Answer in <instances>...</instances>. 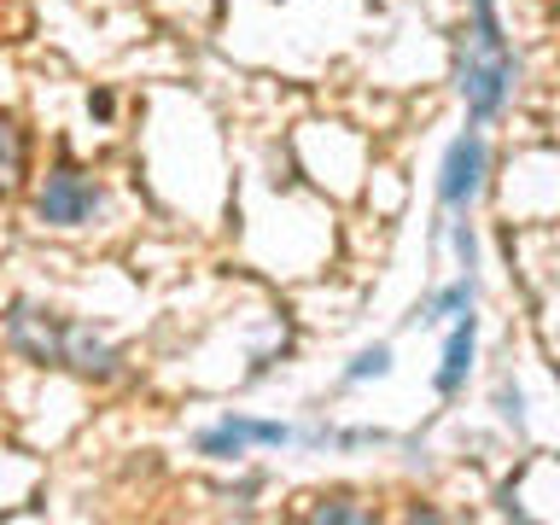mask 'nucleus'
Instances as JSON below:
<instances>
[{
	"label": "nucleus",
	"instance_id": "obj_1",
	"mask_svg": "<svg viewBox=\"0 0 560 525\" xmlns=\"http://www.w3.org/2000/svg\"><path fill=\"white\" fill-rule=\"evenodd\" d=\"M455 88L472 122H490L514 94V52H508L497 0H467V30H462V65H455Z\"/></svg>",
	"mask_w": 560,
	"mask_h": 525
},
{
	"label": "nucleus",
	"instance_id": "obj_12",
	"mask_svg": "<svg viewBox=\"0 0 560 525\" xmlns=\"http://www.w3.org/2000/svg\"><path fill=\"white\" fill-rule=\"evenodd\" d=\"M497 402H502V420H514V427H525V402H520V392H514V385H502V392H497Z\"/></svg>",
	"mask_w": 560,
	"mask_h": 525
},
{
	"label": "nucleus",
	"instance_id": "obj_8",
	"mask_svg": "<svg viewBox=\"0 0 560 525\" xmlns=\"http://www.w3.org/2000/svg\"><path fill=\"white\" fill-rule=\"evenodd\" d=\"M472 292H479V287H472V269H467L462 280H450L444 292H432L427 304L415 310V322H420V327H444V322H462V315H472Z\"/></svg>",
	"mask_w": 560,
	"mask_h": 525
},
{
	"label": "nucleus",
	"instance_id": "obj_11",
	"mask_svg": "<svg viewBox=\"0 0 560 525\" xmlns=\"http://www.w3.org/2000/svg\"><path fill=\"white\" fill-rule=\"evenodd\" d=\"M304 520H315V525H368L374 514L368 508H350V497H315V508H304Z\"/></svg>",
	"mask_w": 560,
	"mask_h": 525
},
{
	"label": "nucleus",
	"instance_id": "obj_6",
	"mask_svg": "<svg viewBox=\"0 0 560 525\" xmlns=\"http://www.w3.org/2000/svg\"><path fill=\"white\" fill-rule=\"evenodd\" d=\"M65 368H70L77 380L105 385V380H122V350H117V345H105L94 327L70 322V327H65Z\"/></svg>",
	"mask_w": 560,
	"mask_h": 525
},
{
	"label": "nucleus",
	"instance_id": "obj_2",
	"mask_svg": "<svg viewBox=\"0 0 560 525\" xmlns=\"http://www.w3.org/2000/svg\"><path fill=\"white\" fill-rule=\"evenodd\" d=\"M100 205H105V187L88 170L70 164V158H59V164L47 170V182L35 187V217L47 228H82V222L100 217Z\"/></svg>",
	"mask_w": 560,
	"mask_h": 525
},
{
	"label": "nucleus",
	"instance_id": "obj_4",
	"mask_svg": "<svg viewBox=\"0 0 560 525\" xmlns=\"http://www.w3.org/2000/svg\"><path fill=\"white\" fill-rule=\"evenodd\" d=\"M479 187H485V135L467 129V135H455L450 152H444V170H438V205L467 210L472 199H479Z\"/></svg>",
	"mask_w": 560,
	"mask_h": 525
},
{
	"label": "nucleus",
	"instance_id": "obj_7",
	"mask_svg": "<svg viewBox=\"0 0 560 525\" xmlns=\"http://www.w3.org/2000/svg\"><path fill=\"white\" fill-rule=\"evenodd\" d=\"M467 368H472V315H462V322L450 327L444 339V362H438V397H455L467 385Z\"/></svg>",
	"mask_w": 560,
	"mask_h": 525
},
{
	"label": "nucleus",
	"instance_id": "obj_10",
	"mask_svg": "<svg viewBox=\"0 0 560 525\" xmlns=\"http://www.w3.org/2000/svg\"><path fill=\"white\" fill-rule=\"evenodd\" d=\"M385 374H392V345H368V350H357V357H350V368H345V385L385 380Z\"/></svg>",
	"mask_w": 560,
	"mask_h": 525
},
{
	"label": "nucleus",
	"instance_id": "obj_5",
	"mask_svg": "<svg viewBox=\"0 0 560 525\" xmlns=\"http://www.w3.org/2000/svg\"><path fill=\"white\" fill-rule=\"evenodd\" d=\"M252 444H292V427H280V420L228 415V420H217L210 432H199V455H217V462H240Z\"/></svg>",
	"mask_w": 560,
	"mask_h": 525
},
{
	"label": "nucleus",
	"instance_id": "obj_9",
	"mask_svg": "<svg viewBox=\"0 0 560 525\" xmlns=\"http://www.w3.org/2000/svg\"><path fill=\"white\" fill-rule=\"evenodd\" d=\"M30 170V140L12 117H0V192H12Z\"/></svg>",
	"mask_w": 560,
	"mask_h": 525
},
{
	"label": "nucleus",
	"instance_id": "obj_13",
	"mask_svg": "<svg viewBox=\"0 0 560 525\" xmlns=\"http://www.w3.org/2000/svg\"><path fill=\"white\" fill-rule=\"evenodd\" d=\"M455 252H462V269H472V228L455 222Z\"/></svg>",
	"mask_w": 560,
	"mask_h": 525
},
{
	"label": "nucleus",
	"instance_id": "obj_3",
	"mask_svg": "<svg viewBox=\"0 0 560 525\" xmlns=\"http://www.w3.org/2000/svg\"><path fill=\"white\" fill-rule=\"evenodd\" d=\"M65 315L35 310V304H12L7 310V350L35 368H65Z\"/></svg>",
	"mask_w": 560,
	"mask_h": 525
}]
</instances>
